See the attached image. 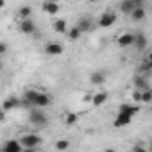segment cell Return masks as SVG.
<instances>
[{
  "mask_svg": "<svg viewBox=\"0 0 152 152\" xmlns=\"http://www.w3.org/2000/svg\"><path fill=\"white\" fill-rule=\"evenodd\" d=\"M0 152H2V150H0Z\"/></svg>",
  "mask_w": 152,
  "mask_h": 152,
  "instance_id": "obj_35",
  "label": "cell"
},
{
  "mask_svg": "<svg viewBox=\"0 0 152 152\" xmlns=\"http://www.w3.org/2000/svg\"><path fill=\"white\" fill-rule=\"evenodd\" d=\"M107 99H109V93H107V91H99V93H95V95L91 97V104H93V106H102Z\"/></svg>",
  "mask_w": 152,
  "mask_h": 152,
  "instance_id": "obj_14",
  "label": "cell"
},
{
  "mask_svg": "<svg viewBox=\"0 0 152 152\" xmlns=\"http://www.w3.org/2000/svg\"><path fill=\"white\" fill-rule=\"evenodd\" d=\"M131 16H132V20L140 22V20H143V18H145V9H143V7H136V9L131 13Z\"/></svg>",
  "mask_w": 152,
  "mask_h": 152,
  "instance_id": "obj_22",
  "label": "cell"
},
{
  "mask_svg": "<svg viewBox=\"0 0 152 152\" xmlns=\"http://www.w3.org/2000/svg\"><path fill=\"white\" fill-rule=\"evenodd\" d=\"M132 152H147V150H145V147H143V145H140V143H138V145H134V147H132Z\"/></svg>",
  "mask_w": 152,
  "mask_h": 152,
  "instance_id": "obj_28",
  "label": "cell"
},
{
  "mask_svg": "<svg viewBox=\"0 0 152 152\" xmlns=\"http://www.w3.org/2000/svg\"><path fill=\"white\" fill-rule=\"evenodd\" d=\"M68 147H70V141H68V140H64V138L56 141V148H57V150H66Z\"/></svg>",
  "mask_w": 152,
  "mask_h": 152,
  "instance_id": "obj_25",
  "label": "cell"
},
{
  "mask_svg": "<svg viewBox=\"0 0 152 152\" xmlns=\"http://www.w3.org/2000/svg\"><path fill=\"white\" fill-rule=\"evenodd\" d=\"M131 120L132 118H129V116H125V115H116V118H115V122H113V125L116 127V129H122V127H125V125H129L131 124Z\"/></svg>",
  "mask_w": 152,
  "mask_h": 152,
  "instance_id": "obj_18",
  "label": "cell"
},
{
  "mask_svg": "<svg viewBox=\"0 0 152 152\" xmlns=\"http://www.w3.org/2000/svg\"><path fill=\"white\" fill-rule=\"evenodd\" d=\"M132 100H136V102H141V91H138V90H136V91L132 93Z\"/></svg>",
  "mask_w": 152,
  "mask_h": 152,
  "instance_id": "obj_27",
  "label": "cell"
},
{
  "mask_svg": "<svg viewBox=\"0 0 152 152\" xmlns=\"http://www.w3.org/2000/svg\"><path fill=\"white\" fill-rule=\"evenodd\" d=\"M41 9H43L47 15H57L59 4H57V2H43V4H41Z\"/></svg>",
  "mask_w": 152,
  "mask_h": 152,
  "instance_id": "obj_15",
  "label": "cell"
},
{
  "mask_svg": "<svg viewBox=\"0 0 152 152\" xmlns=\"http://www.w3.org/2000/svg\"><path fill=\"white\" fill-rule=\"evenodd\" d=\"M2 152H22V145H20L18 140H7Z\"/></svg>",
  "mask_w": 152,
  "mask_h": 152,
  "instance_id": "obj_12",
  "label": "cell"
},
{
  "mask_svg": "<svg viewBox=\"0 0 152 152\" xmlns=\"http://www.w3.org/2000/svg\"><path fill=\"white\" fill-rule=\"evenodd\" d=\"M22 152H36V148H22Z\"/></svg>",
  "mask_w": 152,
  "mask_h": 152,
  "instance_id": "obj_31",
  "label": "cell"
},
{
  "mask_svg": "<svg viewBox=\"0 0 152 152\" xmlns=\"http://www.w3.org/2000/svg\"><path fill=\"white\" fill-rule=\"evenodd\" d=\"M132 41H134V34H131V32H124L120 38H118V45L120 47H131L132 45Z\"/></svg>",
  "mask_w": 152,
  "mask_h": 152,
  "instance_id": "obj_17",
  "label": "cell"
},
{
  "mask_svg": "<svg viewBox=\"0 0 152 152\" xmlns=\"http://www.w3.org/2000/svg\"><path fill=\"white\" fill-rule=\"evenodd\" d=\"M132 83H134V86H136V90H138V91H141V90H143V91H145V90H150V88H148V81L143 77V75H140V73H136V75H134Z\"/></svg>",
  "mask_w": 152,
  "mask_h": 152,
  "instance_id": "obj_11",
  "label": "cell"
},
{
  "mask_svg": "<svg viewBox=\"0 0 152 152\" xmlns=\"http://www.w3.org/2000/svg\"><path fill=\"white\" fill-rule=\"evenodd\" d=\"M31 15H32V9H31L29 6H22V7L18 9V16H20L22 20H29Z\"/></svg>",
  "mask_w": 152,
  "mask_h": 152,
  "instance_id": "obj_21",
  "label": "cell"
},
{
  "mask_svg": "<svg viewBox=\"0 0 152 152\" xmlns=\"http://www.w3.org/2000/svg\"><path fill=\"white\" fill-rule=\"evenodd\" d=\"M115 22H116V15H115L113 11H104V13L100 15V18H99L97 25L102 27V29H109Z\"/></svg>",
  "mask_w": 152,
  "mask_h": 152,
  "instance_id": "obj_3",
  "label": "cell"
},
{
  "mask_svg": "<svg viewBox=\"0 0 152 152\" xmlns=\"http://www.w3.org/2000/svg\"><path fill=\"white\" fill-rule=\"evenodd\" d=\"M18 141H20L22 148H38L43 143V138L38 134H23Z\"/></svg>",
  "mask_w": 152,
  "mask_h": 152,
  "instance_id": "obj_1",
  "label": "cell"
},
{
  "mask_svg": "<svg viewBox=\"0 0 152 152\" xmlns=\"http://www.w3.org/2000/svg\"><path fill=\"white\" fill-rule=\"evenodd\" d=\"M90 81H91V84H95V86H102V84L106 83V75H104L102 72H93V73L90 75Z\"/></svg>",
  "mask_w": 152,
  "mask_h": 152,
  "instance_id": "obj_19",
  "label": "cell"
},
{
  "mask_svg": "<svg viewBox=\"0 0 152 152\" xmlns=\"http://www.w3.org/2000/svg\"><path fill=\"white\" fill-rule=\"evenodd\" d=\"M16 107H20V99L18 97H7L6 100H4V104H2V109L7 113V111H11V109H16Z\"/></svg>",
  "mask_w": 152,
  "mask_h": 152,
  "instance_id": "obj_10",
  "label": "cell"
},
{
  "mask_svg": "<svg viewBox=\"0 0 152 152\" xmlns=\"http://www.w3.org/2000/svg\"><path fill=\"white\" fill-rule=\"evenodd\" d=\"M77 120H79V115L77 113H64V124L66 125H73V124H77Z\"/></svg>",
  "mask_w": 152,
  "mask_h": 152,
  "instance_id": "obj_20",
  "label": "cell"
},
{
  "mask_svg": "<svg viewBox=\"0 0 152 152\" xmlns=\"http://www.w3.org/2000/svg\"><path fill=\"white\" fill-rule=\"evenodd\" d=\"M136 7H143V2L141 0H124L120 4V9L125 13V15H131Z\"/></svg>",
  "mask_w": 152,
  "mask_h": 152,
  "instance_id": "obj_4",
  "label": "cell"
},
{
  "mask_svg": "<svg viewBox=\"0 0 152 152\" xmlns=\"http://www.w3.org/2000/svg\"><path fill=\"white\" fill-rule=\"evenodd\" d=\"M20 31L23 34H34L36 32V23L29 18V20H22L20 22Z\"/></svg>",
  "mask_w": 152,
  "mask_h": 152,
  "instance_id": "obj_9",
  "label": "cell"
},
{
  "mask_svg": "<svg viewBox=\"0 0 152 152\" xmlns=\"http://www.w3.org/2000/svg\"><path fill=\"white\" fill-rule=\"evenodd\" d=\"M132 45L138 48V52H141V50H145V48L148 47V39H147V36H145L143 32H138V34H134Z\"/></svg>",
  "mask_w": 152,
  "mask_h": 152,
  "instance_id": "obj_7",
  "label": "cell"
},
{
  "mask_svg": "<svg viewBox=\"0 0 152 152\" xmlns=\"http://www.w3.org/2000/svg\"><path fill=\"white\" fill-rule=\"evenodd\" d=\"M50 104V95H47V93H43V91H38V95H36V99H34V102H32V107H47Z\"/></svg>",
  "mask_w": 152,
  "mask_h": 152,
  "instance_id": "obj_6",
  "label": "cell"
},
{
  "mask_svg": "<svg viewBox=\"0 0 152 152\" xmlns=\"http://www.w3.org/2000/svg\"><path fill=\"white\" fill-rule=\"evenodd\" d=\"M150 100H152V91H150V90H145V91H141V102L148 104Z\"/></svg>",
  "mask_w": 152,
  "mask_h": 152,
  "instance_id": "obj_26",
  "label": "cell"
},
{
  "mask_svg": "<svg viewBox=\"0 0 152 152\" xmlns=\"http://www.w3.org/2000/svg\"><path fill=\"white\" fill-rule=\"evenodd\" d=\"M4 120H6V111L0 109V122H4Z\"/></svg>",
  "mask_w": 152,
  "mask_h": 152,
  "instance_id": "obj_29",
  "label": "cell"
},
{
  "mask_svg": "<svg viewBox=\"0 0 152 152\" xmlns=\"http://www.w3.org/2000/svg\"><path fill=\"white\" fill-rule=\"evenodd\" d=\"M75 27H77V29L81 31V34H83V32H90L95 25H93V22H91L90 18H81V20L77 22V25H75Z\"/></svg>",
  "mask_w": 152,
  "mask_h": 152,
  "instance_id": "obj_13",
  "label": "cell"
},
{
  "mask_svg": "<svg viewBox=\"0 0 152 152\" xmlns=\"http://www.w3.org/2000/svg\"><path fill=\"white\" fill-rule=\"evenodd\" d=\"M6 6V2H4V0H0V7H4Z\"/></svg>",
  "mask_w": 152,
  "mask_h": 152,
  "instance_id": "obj_32",
  "label": "cell"
},
{
  "mask_svg": "<svg viewBox=\"0 0 152 152\" xmlns=\"http://www.w3.org/2000/svg\"><path fill=\"white\" fill-rule=\"evenodd\" d=\"M0 72H2V64H0Z\"/></svg>",
  "mask_w": 152,
  "mask_h": 152,
  "instance_id": "obj_34",
  "label": "cell"
},
{
  "mask_svg": "<svg viewBox=\"0 0 152 152\" xmlns=\"http://www.w3.org/2000/svg\"><path fill=\"white\" fill-rule=\"evenodd\" d=\"M6 50H7V47H6V45H4V43H0V54H4V52H6Z\"/></svg>",
  "mask_w": 152,
  "mask_h": 152,
  "instance_id": "obj_30",
  "label": "cell"
},
{
  "mask_svg": "<svg viewBox=\"0 0 152 152\" xmlns=\"http://www.w3.org/2000/svg\"><path fill=\"white\" fill-rule=\"evenodd\" d=\"M64 52V48H63V45L61 43H57V41H52V43H47L45 45V54L47 56H61Z\"/></svg>",
  "mask_w": 152,
  "mask_h": 152,
  "instance_id": "obj_5",
  "label": "cell"
},
{
  "mask_svg": "<svg viewBox=\"0 0 152 152\" xmlns=\"http://www.w3.org/2000/svg\"><path fill=\"white\" fill-rule=\"evenodd\" d=\"M36 95H38V90H27V91L23 93V100H27V102L32 106V102H34Z\"/></svg>",
  "mask_w": 152,
  "mask_h": 152,
  "instance_id": "obj_23",
  "label": "cell"
},
{
  "mask_svg": "<svg viewBox=\"0 0 152 152\" xmlns=\"http://www.w3.org/2000/svg\"><path fill=\"white\" fill-rule=\"evenodd\" d=\"M138 111H140V107H138V106H131V104H122V106L118 107V113H120V115H125V116H129V118H132L134 115H138Z\"/></svg>",
  "mask_w": 152,
  "mask_h": 152,
  "instance_id": "obj_8",
  "label": "cell"
},
{
  "mask_svg": "<svg viewBox=\"0 0 152 152\" xmlns=\"http://www.w3.org/2000/svg\"><path fill=\"white\" fill-rule=\"evenodd\" d=\"M52 29H54L56 32H59V34H66V31H68V23H66V20L59 18V20H56V22L52 23Z\"/></svg>",
  "mask_w": 152,
  "mask_h": 152,
  "instance_id": "obj_16",
  "label": "cell"
},
{
  "mask_svg": "<svg viewBox=\"0 0 152 152\" xmlns=\"http://www.w3.org/2000/svg\"><path fill=\"white\" fill-rule=\"evenodd\" d=\"M66 32H68V38H70L72 41H75V39H79V38H81V31H79L77 27H72V29H68Z\"/></svg>",
  "mask_w": 152,
  "mask_h": 152,
  "instance_id": "obj_24",
  "label": "cell"
},
{
  "mask_svg": "<svg viewBox=\"0 0 152 152\" xmlns=\"http://www.w3.org/2000/svg\"><path fill=\"white\" fill-rule=\"evenodd\" d=\"M106 152H116L115 148H106Z\"/></svg>",
  "mask_w": 152,
  "mask_h": 152,
  "instance_id": "obj_33",
  "label": "cell"
},
{
  "mask_svg": "<svg viewBox=\"0 0 152 152\" xmlns=\"http://www.w3.org/2000/svg\"><path fill=\"white\" fill-rule=\"evenodd\" d=\"M29 120H31V124L34 125V127H38V129H43L45 125H47V115L43 113V111H39V109H31V113H29Z\"/></svg>",
  "mask_w": 152,
  "mask_h": 152,
  "instance_id": "obj_2",
  "label": "cell"
}]
</instances>
